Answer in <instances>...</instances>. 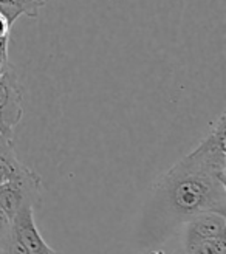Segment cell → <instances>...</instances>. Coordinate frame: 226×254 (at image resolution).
Instances as JSON below:
<instances>
[{
	"label": "cell",
	"mask_w": 226,
	"mask_h": 254,
	"mask_svg": "<svg viewBox=\"0 0 226 254\" xmlns=\"http://www.w3.org/2000/svg\"><path fill=\"white\" fill-rule=\"evenodd\" d=\"M226 117L212 123L206 138L154 185L143 217V236L163 242L175 228L202 212L226 215Z\"/></svg>",
	"instance_id": "obj_1"
},
{
	"label": "cell",
	"mask_w": 226,
	"mask_h": 254,
	"mask_svg": "<svg viewBox=\"0 0 226 254\" xmlns=\"http://www.w3.org/2000/svg\"><path fill=\"white\" fill-rule=\"evenodd\" d=\"M42 180L41 177L31 169L17 177L14 180H8L0 186V209L9 219H14V215L23 205H33L41 198Z\"/></svg>",
	"instance_id": "obj_2"
},
{
	"label": "cell",
	"mask_w": 226,
	"mask_h": 254,
	"mask_svg": "<svg viewBox=\"0 0 226 254\" xmlns=\"http://www.w3.org/2000/svg\"><path fill=\"white\" fill-rule=\"evenodd\" d=\"M23 115L22 85L11 64L0 73V117L8 127L16 129Z\"/></svg>",
	"instance_id": "obj_3"
},
{
	"label": "cell",
	"mask_w": 226,
	"mask_h": 254,
	"mask_svg": "<svg viewBox=\"0 0 226 254\" xmlns=\"http://www.w3.org/2000/svg\"><path fill=\"white\" fill-rule=\"evenodd\" d=\"M11 236L20 242L30 254H57L41 236L34 222V206L23 205L11 220Z\"/></svg>",
	"instance_id": "obj_4"
},
{
	"label": "cell",
	"mask_w": 226,
	"mask_h": 254,
	"mask_svg": "<svg viewBox=\"0 0 226 254\" xmlns=\"http://www.w3.org/2000/svg\"><path fill=\"white\" fill-rule=\"evenodd\" d=\"M226 234V215L219 212H202L183 225V251L192 245Z\"/></svg>",
	"instance_id": "obj_5"
},
{
	"label": "cell",
	"mask_w": 226,
	"mask_h": 254,
	"mask_svg": "<svg viewBox=\"0 0 226 254\" xmlns=\"http://www.w3.org/2000/svg\"><path fill=\"white\" fill-rule=\"evenodd\" d=\"M12 141V138L0 135V174L6 180H14L30 171V168L19 161Z\"/></svg>",
	"instance_id": "obj_6"
},
{
	"label": "cell",
	"mask_w": 226,
	"mask_h": 254,
	"mask_svg": "<svg viewBox=\"0 0 226 254\" xmlns=\"http://www.w3.org/2000/svg\"><path fill=\"white\" fill-rule=\"evenodd\" d=\"M42 6L44 3L39 0H0V11L11 25L22 16L36 19Z\"/></svg>",
	"instance_id": "obj_7"
},
{
	"label": "cell",
	"mask_w": 226,
	"mask_h": 254,
	"mask_svg": "<svg viewBox=\"0 0 226 254\" xmlns=\"http://www.w3.org/2000/svg\"><path fill=\"white\" fill-rule=\"evenodd\" d=\"M184 253L186 254H226V234L202 240V242L192 245Z\"/></svg>",
	"instance_id": "obj_8"
},
{
	"label": "cell",
	"mask_w": 226,
	"mask_h": 254,
	"mask_svg": "<svg viewBox=\"0 0 226 254\" xmlns=\"http://www.w3.org/2000/svg\"><path fill=\"white\" fill-rule=\"evenodd\" d=\"M8 44H9V37H0V62L2 64L9 62V59H8Z\"/></svg>",
	"instance_id": "obj_9"
},
{
	"label": "cell",
	"mask_w": 226,
	"mask_h": 254,
	"mask_svg": "<svg viewBox=\"0 0 226 254\" xmlns=\"http://www.w3.org/2000/svg\"><path fill=\"white\" fill-rule=\"evenodd\" d=\"M12 25L8 22V19L3 16V12L0 11V37H9V30Z\"/></svg>",
	"instance_id": "obj_10"
},
{
	"label": "cell",
	"mask_w": 226,
	"mask_h": 254,
	"mask_svg": "<svg viewBox=\"0 0 226 254\" xmlns=\"http://www.w3.org/2000/svg\"><path fill=\"white\" fill-rule=\"evenodd\" d=\"M149 254H165V253H163L161 250H154L152 253H149Z\"/></svg>",
	"instance_id": "obj_11"
},
{
	"label": "cell",
	"mask_w": 226,
	"mask_h": 254,
	"mask_svg": "<svg viewBox=\"0 0 226 254\" xmlns=\"http://www.w3.org/2000/svg\"><path fill=\"white\" fill-rule=\"evenodd\" d=\"M39 2H42V3H44V5H45V3H47V2H48V0H39Z\"/></svg>",
	"instance_id": "obj_12"
},
{
	"label": "cell",
	"mask_w": 226,
	"mask_h": 254,
	"mask_svg": "<svg viewBox=\"0 0 226 254\" xmlns=\"http://www.w3.org/2000/svg\"><path fill=\"white\" fill-rule=\"evenodd\" d=\"M0 254H5V253H3V250H2V248H0Z\"/></svg>",
	"instance_id": "obj_13"
},
{
	"label": "cell",
	"mask_w": 226,
	"mask_h": 254,
	"mask_svg": "<svg viewBox=\"0 0 226 254\" xmlns=\"http://www.w3.org/2000/svg\"><path fill=\"white\" fill-rule=\"evenodd\" d=\"M177 254H186V253H184V251H181V253H177Z\"/></svg>",
	"instance_id": "obj_14"
}]
</instances>
